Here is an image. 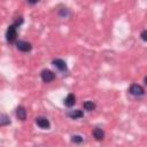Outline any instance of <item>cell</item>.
Returning a JSON list of instances; mask_svg holds the SVG:
<instances>
[{"label":"cell","mask_w":147,"mask_h":147,"mask_svg":"<svg viewBox=\"0 0 147 147\" xmlns=\"http://www.w3.org/2000/svg\"><path fill=\"white\" fill-rule=\"evenodd\" d=\"M16 116L18 117V119L25 121V118H26V110H25V108L23 106H18L16 108Z\"/></svg>","instance_id":"8"},{"label":"cell","mask_w":147,"mask_h":147,"mask_svg":"<svg viewBox=\"0 0 147 147\" xmlns=\"http://www.w3.org/2000/svg\"><path fill=\"white\" fill-rule=\"evenodd\" d=\"M16 48L23 53H26V52H30L32 49V45L28 41H24V40H18L16 41Z\"/></svg>","instance_id":"4"},{"label":"cell","mask_w":147,"mask_h":147,"mask_svg":"<svg viewBox=\"0 0 147 147\" xmlns=\"http://www.w3.org/2000/svg\"><path fill=\"white\" fill-rule=\"evenodd\" d=\"M129 92L130 94L134 95V96H141L145 94V90L141 85H138V84H132L129 88Z\"/></svg>","instance_id":"2"},{"label":"cell","mask_w":147,"mask_h":147,"mask_svg":"<svg viewBox=\"0 0 147 147\" xmlns=\"http://www.w3.org/2000/svg\"><path fill=\"white\" fill-rule=\"evenodd\" d=\"M83 106H84V109L87 111H92L95 109V103L93 101H85Z\"/></svg>","instance_id":"11"},{"label":"cell","mask_w":147,"mask_h":147,"mask_svg":"<svg viewBox=\"0 0 147 147\" xmlns=\"http://www.w3.org/2000/svg\"><path fill=\"white\" fill-rule=\"evenodd\" d=\"M64 106H67V107H72L75 103H76V96H75V94H72V93H69L67 96H65V99H64Z\"/></svg>","instance_id":"7"},{"label":"cell","mask_w":147,"mask_h":147,"mask_svg":"<svg viewBox=\"0 0 147 147\" xmlns=\"http://www.w3.org/2000/svg\"><path fill=\"white\" fill-rule=\"evenodd\" d=\"M71 141H72V142H75V144H82V142L84 141V139H83V137H82V136L75 134V136H72V137H71Z\"/></svg>","instance_id":"12"},{"label":"cell","mask_w":147,"mask_h":147,"mask_svg":"<svg viewBox=\"0 0 147 147\" xmlns=\"http://www.w3.org/2000/svg\"><path fill=\"white\" fill-rule=\"evenodd\" d=\"M146 34H147V31H146V30H144V31L141 32V38H142V40H144V41H146V40H147Z\"/></svg>","instance_id":"14"},{"label":"cell","mask_w":147,"mask_h":147,"mask_svg":"<svg viewBox=\"0 0 147 147\" xmlns=\"http://www.w3.org/2000/svg\"><path fill=\"white\" fill-rule=\"evenodd\" d=\"M93 137H94L96 140H102L103 137H105V132H103V130L100 129V127L94 129V130H93Z\"/></svg>","instance_id":"10"},{"label":"cell","mask_w":147,"mask_h":147,"mask_svg":"<svg viewBox=\"0 0 147 147\" xmlns=\"http://www.w3.org/2000/svg\"><path fill=\"white\" fill-rule=\"evenodd\" d=\"M40 75H41V79L44 83H51L55 79V74L48 69H44Z\"/></svg>","instance_id":"3"},{"label":"cell","mask_w":147,"mask_h":147,"mask_svg":"<svg viewBox=\"0 0 147 147\" xmlns=\"http://www.w3.org/2000/svg\"><path fill=\"white\" fill-rule=\"evenodd\" d=\"M22 22H23V18L20 17V20H16L14 24L8 26V29L6 31V39H7V41L9 44H13V42L16 41V38H17V26L20 24H22Z\"/></svg>","instance_id":"1"},{"label":"cell","mask_w":147,"mask_h":147,"mask_svg":"<svg viewBox=\"0 0 147 147\" xmlns=\"http://www.w3.org/2000/svg\"><path fill=\"white\" fill-rule=\"evenodd\" d=\"M36 124L40 127V129H44V130H47L51 127V123L46 118V117H42V116H39L36 118Z\"/></svg>","instance_id":"5"},{"label":"cell","mask_w":147,"mask_h":147,"mask_svg":"<svg viewBox=\"0 0 147 147\" xmlns=\"http://www.w3.org/2000/svg\"><path fill=\"white\" fill-rule=\"evenodd\" d=\"M68 116L70 118H74V119H77V118H82L84 116V113L80 110V109H75V110H70L68 113Z\"/></svg>","instance_id":"9"},{"label":"cell","mask_w":147,"mask_h":147,"mask_svg":"<svg viewBox=\"0 0 147 147\" xmlns=\"http://www.w3.org/2000/svg\"><path fill=\"white\" fill-rule=\"evenodd\" d=\"M7 124H10V121H9V118L7 117V116H2V119L0 121V125H7Z\"/></svg>","instance_id":"13"},{"label":"cell","mask_w":147,"mask_h":147,"mask_svg":"<svg viewBox=\"0 0 147 147\" xmlns=\"http://www.w3.org/2000/svg\"><path fill=\"white\" fill-rule=\"evenodd\" d=\"M53 65L55 67V68H57L60 71H62V72H65L67 70H68V68H67V64H65V62L63 61V60H61V59H55V60H53Z\"/></svg>","instance_id":"6"}]
</instances>
